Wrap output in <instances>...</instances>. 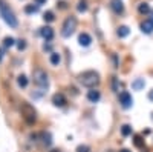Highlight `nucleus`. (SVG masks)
I'll return each mask as SVG.
<instances>
[{"label": "nucleus", "instance_id": "obj_4", "mask_svg": "<svg viewBox=\"0 0 153 152\" xmlns=\"http://www.w3.org/2000/svg\"><path fill=\"white\" fill-rule=\"evenodd\" d=\"M22 115H23L25 121H26L28 124H34L35 120H37V112L29 103H23L22 105Z\"/></svg>", "mask_w": 153, "mask_h": 152}, {"label": "nucleus", "instance_id": "obj_25", "mask_svg": "<svg viewBox=\"0 0 153 152\" xmlns=\"http://www.w3.org/2000/svg\"><path fill=\"white\" fill-rule=\"evenodd\" d=\"M76 152H91V148L86 146V145H80L76 148Z\"/></svg>", "mask_w": 153, "mask_h": 152}, {"label": "nucleus", "instance_id": "obj_5", "mask_svg": "<svg viewBox=\"0 0 153 152\" xmlns=\"http://www.w3.org/2000/svg\"><path fill=\"white\" fill-rule=\"evenodd\" d=\"M32 79H34V83L40 88H48V85H49L48 74L43 69H34L32 71Z\"/></svg>", "mask_w": 153, "mask_h": 152}, {"label": "nucleus", "instance_id": "obj_28", "mask_svg": "<svg viewBox=\"0 0 153 152\" xmlns=\"http://www.w3.org/2000/svg\"><path fill=\"white\" fill-rule=\"evenodd\" d=\"M3 57H5V49L0 48V60H3Z\"/></svg>", "mask_w": 153, "mask_h": 152}, {"label": "nucleus", "instance_id": "obj_6", "mask_svg": "<svg viewBox=\"0 0 153 152\" xmlns=\"http://www.w3.org/2000/svg\"><path fill=\"white\" fill-rule=\"evenodd\" d=\"M120 105H121L124 109H129V108H132V105H133V98H132L130 92L123 91V92L120 94Z\"/></svg>", "mask_w": 153, "mask_h": 152}, {"label": "nucleus", "instance_id": "obj_23", "mask_svg": "<svg viewBox=\"0 0 153 152\" xmlns=\"http://www.w3.org/2000/svg\"><path fill=\"white\" fill-rule=\"evenodd\" d=\"M16 40L12 39V37H5V40H3V46L5 48H11V46H14Z\"/></svg>", "mask_w": 153, "mask_h": 152}, {"label": "nucleus", "instance_id": "obj_18", "mask_svg": "<svg viewBox=\"0 0 153 152\" xmlns=\"http://www.w3.org/2000/svg\"><path fill=\"white\" fill-rule=\"evenodd\" d=\"M138 11H139V14H149V12H150L152 9H150L149 3H139V6H138Z\"/></svg>", "mask_w": 153, "mask_h": 152}, {"label": "nucleus", "instance_id": "obj_17", "mask_svg": "<svg viewBox=\"0 0 153 152\" xmlns=\"http://www.w3.org/2000/svg\"><path fill=\"white\" fill-rule=\"evenodd\" d=\"M42 138H43V145L45 146H51V145H52V138H51L49 132H42Z\"/></svg>", "mask_w": 153, "mask_h": 152}, {"label": "nucleus", "instance_id": "obj_34", "mask_svg": "<svg viewBox=\"0 0 153 152\" xmlns=\"http://www.w3.org/2000/svg\"><path fill=\"white\" fill-rule=\"evenodd\" d=\"M52 152H61V151H52Z\"/></svg>", "mask_w": 153, "mask_h": 152}, {"label": "nucleus", "instance_id": "obj_21", "mask_svg": "<svg viewBox=\"0 0 153 152\" xmlns=\"http://www.w3.org/2000/svg\"><path fill=\"white\" fill-rule=\"evenodd\" d=\"M43 19H45V22H48V23L54 22V20H55L54 12H52V11H46V12H45V16H43Z\"/></svg>", "mask_w": 153, "mask_h": 152}, {"label": "nucleus", "instance_id": "obj_3", "mask_svg": "<svg viewBox=\"0 0 153 152\" xmlns=\"http://www.w3.org/2000/svg\"><path fill=\"white\" fill-rule=\"evenodd\" d=\"M75 29H76V17L69 16L61 26V35L63 37H71L75 32Z\"/></svg>", "mask_w": 153, "mask_h": 152}, {"label": "nucleus", "instance_id": "obj_26", "mask_svg": "<svg viewBox=\"0 0 153 152\" xmlns=\"http://www.w3.org/2000/svg\"><path fill=\"white\" fill-rule=\"evenodd\" d=\"M17 48H19V51H23L25 48H26V43H25V40H19V43H17Z\"/></svg>", "mask_w": 153, "mask_h": 152}, {"label": "nucleus", "instance_id": "obj_13", "mask_svg": "<svg viewBox=\"0 0 153 152\" xmlns=\"http://www.w3.org/2000/svg\"><path fill=\"white\" fill-rule=\"evenodd\" d=\"M49 60H51V63H52L54 66H58V65H60V61H61V57H60L58 52H51Z\"/></svg>", "mask_w": 153, "mask_h": 152}, {"label": "nucleus", "instance_id": "obj_7", "mask_svg": "<svg viewBox=\"0 0 153 152\" xmlns=\"http://www.w3.org/2000/svg\"><path fill=\"white\" fill-rule=\"evenodd\" d=\"M110 8H112V11L115 12V14H123L124 12V5H123L121 0H112Z\"/></svg>", "mask_w": 153, "mask_h": 152}, {"label": "nucleus", "instance_id": "obj_24", "mask_svg": "<svg viewBox=\"0 0 153 152\" xmlns=\"http://www.w3.org/2000/svg\"><path fill=\"white\" fill-rule=\"evenodd\" d=\"M76 9H78L80 12H86L87 11V3L86 2H80L78 6H76Z\"/></svg>", "mask_w": 153, "mask_h": 152}, {"label": "nucleus", "instance_id": "obj_1", "mask_svg": "<svg viewBox=\"0 0 153 152\" xmlns=\"http://www.w3.org/2000/svg\"><path fill=\"white\" fill-rule=\"evenodd\" d=\"M78 80H80V83L83 86L94 89V88L98 86V83H100V75L95 71H84V72H81L78 75Z\"/></svg>", "mask_w": 153, "mask_h": 152}, {"label": "nucleus", "instance_id": "obj_19", "mask_svg": "<svg viewBox=\"0 0 153 152\" xmlns=\"http://www.w3.org/2000/svg\"><path fill=\"white\" fill-rule=\"evenodd\" d=\"M129 32H130V29L127 28V26H120L118 31H117L118 37H121V39H123V37H127V35H129Z\"/></svg>", "mask_w": 153, "mask_h": 152}, {"label": "nucleus", "instance_id": "obj_32", "mask_svg": "<svg viewBox=\"0 0 153 152\" xmlns=\"http://www.w3.org/2000/svg\"><path fill=\"white\" fill-rule=\"evenodd\" d=\"M120 152H130V151H129V149H121Z\"/></svg>", "mask_w": 153, "mask_h": 152}, {"label": "nucleus", "instance_id": "obj_16", "mask_svg": "<svg viewBox=\"0 0 153 152\" xmlns=\"http://www.w3.org/2000/svg\"><path fill=\"white\" fill-rule=\"evenodd\" d=\"M17 85L20 86V88H26L28 86V77H26V75H19V77H17Z\"/></svg>", "mask_w": 153, "mask_h": 152}, {"label": "nucleus", "instance_id": "obj_2", "mask_svg": "<svg viewBox=\"0 0 153 152\" xmlns=\"http://www.w3.org/2000/svg\"><path fill=\"white\" fill-rule=\"evenodd\" d=\"M0 16L3 17V20L9 25L11 28H16L17 25H19V22H17V19L14 16V12H12L3 2H0Z\"/></svg>", "mask_w": 153, "mask_h": 152}, {"label": "nucleus", "instance_id": "obj_33", "mask_svg": "<svg viewBox=\"0 0 153 152\" xmlns=\"http://www.w3.org/2000/svg\"><path fill=\"white\" fill-rule=\"evenodd\" d=\"M150 14H152V20H153V11H150Z\"/></svg>", "mask_w": 153, "mask_h": 152}, {"label": "nucleus", "instance_id": "obj_11", "mask_svg": "<svg viewBox=\"0 0 153 152\" xmlns=\"http://www.w3.org/2000/svg\"><path fill=\"white\" fill-rule=\"evenodd\" d=\"M141 31L144 32V34H152L153 32V20L150 19V20H144L143 23H141Z\"/></svg>", "mask_w": 153, "mask_h": 152}, {"label": "nucleus", "instance_id": "obj_27", "mask_svg": "<svg viewBox=\"0 0 153 152\" xmlns=\"http://www.w3.org/2000/svg\"><path fill=\"white\" fill-rule=\"evenodd\" d=\"M113 91H118V80L113 79Z\"/></svg>", "mask_w": 153, "mask_h": 152}, {"label": "nucleus", "instance_id": "obj_10", "mask_svg": "<svg viewBox=\"0 0 153 152\" xmlns=\"http://www.w3.org/2000/svg\"><path fill=\"white\" fill-rule=\"evenodd\" d=\"M78 43L81 45V46H89L92 43V37L89 35V34H86V32H81L80 35H78Z\"/></svg>", "mask_w": 153, "mask_h": 152}, {"label": "nucleus", "instance_id": "obj_29", "mask_svg": "<svg viewBox=\"0 0 153 152\" xmlns=\"http://www.w3.org/2000/svg\"><path fill=\"white\" fill-rule=\"evenodd\" d=\"M149 100H152V101H153V89L149 92Z\"/></svg>", "mask_w": 153, "mask_h": 152}, {"label": "nucleus", "instance_id": "obj_9", "mask_svg": "<svg viewBox=\"0 0 153 152\" xmlns=\"http://www.w3.org/2000/svg\"><path fill=\"white\" fill-rule=\"evenodd\" d=\"M52 103H54L55 106H58V108H63V106L66 105V97L63 95V94H54Z\"/></svg>", "mask_w": 153, "mask_h": 152}, {"label": "nucleus", "instance_id": "obj_31", "mask_svg": "<svg viewBox=\"0 0 153 152\" xmlns=\"http://www.w3.org/2000/svg\"><path fill=\"white\" fill-rule=\"evenodd\" d=\"M43 49H45V51H46V49L49 51V49H51V45H45V46H43Z\"/></svg>", "mask_w": 153, "mask_h": 152}, {"label": "nucleus", "instance_id": "obj_30", "mask_svg": "<svg viewBox=\"0 0 153 152\" xmlns=\"http://www.w3.org/2000/svg\"><path fill=\"white\" fill-rule=\"evenodd\" d=\"M35 2H37L38 5H42V3H45V2H46V0H35Z\"/></svg>", "mask_w": 153, "mask_h": 152}, {"label": "nucleus", "instance_id": "obj_12", "mask_svg": "<svg viewBox=\"0 0 153 152\" xmlns=\"http://www.w3.org/2000/svg\"><path fill=\"white\" fill-rule=\"evenodd\" d=\"M100 98H101V94H100V91H97V89H91V91L87 92V100L92 101V103H97Z\"/></svg>", "mask_w": 153, "mask_h": 152}, {"label": "nucleus", "instance_id": "obj_20", "mask_svg": "<svg viewBox=\"0 0 153 152\" xmlns=\"http://www.w3.org/2000/svg\"><path fill=\"white\" fill-rule=\"evenodd\" d=\"M133 145H135L136 148H143V146H144L143 137H141V135H135V137H133Z\"/></svg>", "mask_w": 153, "mask_h": 152}, {"label": "nucleus", "instance_id": "obj_8", "mask_svg": "<svg viewBox=\"0 0 153 152\" xmlns=\"http://www.w3.org/2000/svg\"><path fill=\"white\" fill-rule=\"evenodd\" d=\"M40 35L46 42H49V40H52V37H54V31H52V28H49V26H43L40 29Z\"/></svg>", "mask_w": 153, "mask_h": 152}, {"label": "nucleus", "instance_id": "obj_22", "mask_svg": "<svg viewBox=\"0 0 153 152\" xmlns=\"http://www.w3.org/2000/svg\"><path fill=\"white\" fill-rule=\"evenodd\" d=\"M121 134H123L124 137L130 135V134H132V128H130L129 124H123V126H121Z\"/></svg>", "mask_w": 153, "mask_h": 152}, {"label": "nucleus", "instance_id": "obj_14", "mask_svg": "<svg viewBox=\"0 0 153 152\" xmlns=\"http://www.w3.org/2000/svg\"><path fill=\"white\" fill-rule=\"evenodd\" d=\"M144 85H146L144 79H136V80L132 83V88H133L135 91H139V89H143V88H144Z\"/></svg>", "mask_w": 153, "mask_h": 152}, {"label": "nucleus", "instance_id": "obj_15", "mask_svg": "<svg viewBox=\"0 0 153 152\" xmlns=\"http://www.w3.org/2000/svg\"><path fill=\"white\" fill-rule=\"evenodd\" d=\"M25 12H26V14H35V12H38V5L37 3L26 5L25 6Z\"/></svg>", "mask_w": 153, "mask_h": 152}]
</instances>
